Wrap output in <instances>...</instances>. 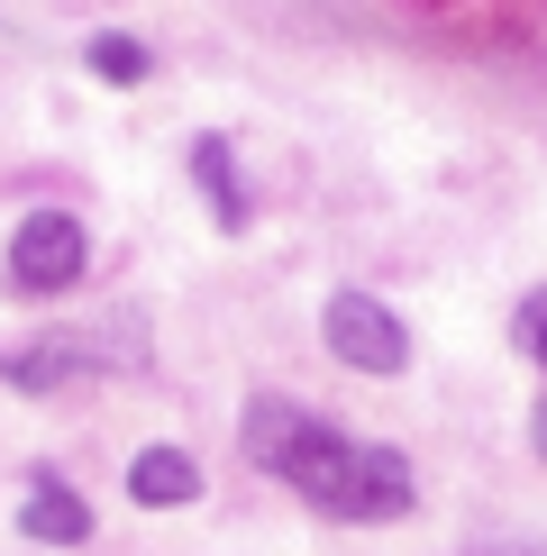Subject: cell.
I'll use <instances>...</instances> for the list:
<instances>
[{"label": "cell", "instance_id": "6da1fadb", "mask_svg": "<svg viewBox=\"0 0 547 556\" xmlns=\"http://www.w3.org/2000/svg\"><path fill=\"white\" fill-rule=\"evenodd\" d=\"M246 456H256L265 475H283L292 493H310L319 511H347V483H356V438H338L329 420H310V410L292 402H246Z\"/></svg>", "mask_w": 547, "mask_h": 556}, {"label": "cell", "instance_id": "7a4b0ae2", "mask_svg": "<svg viewBox=\"0 0 547 556\" xmlns=\"http://www.w3.org/2000/svg\"><path fill=\"white\" fill-rule=\"evenodd\" d=\"M319 338H329V356L356 365V375H402L410 365V329L383 311L374 292H338L329 311H319Z\"/></svg>", "mask_w": 547, "mask_h": 556}, {"label": "cell", "instance_id": "3957f363", "mask_svg": "<svg viewBox=\"0 0 547 556\" xmlns=\"http://www.w3.org/2000/svg\"><path fill=\"white\" fill-rule=\"evenodd\" d=\"M82 256H91V247H82V219L74 211H28L10 228V283L18 292H64L82 274Z\"/></svg>", "mask_w": 547, "mask_h": 556}, {"label": "cell", "instance_id": "277c9868", "mask_svg": "<svg viewBox=\"0 0 547 556\" xmlns=\"http://www.w3.org/2000/svg\"><path fill=\"white\" fill-rule=\"evenodd\" d=\"M402 511H410V466L393 447H356V483L338 520H402Z\"/></svg>", "mask_w": 547, "mask_h": 556}, {"label": "cell", "instance_id": "5b68a950", "mask_svg": "<svg viewBox=\"0 0 547 556\" xmlns=\"http://www.w3.org/2000/svg\"><path fill=\"white\" fill-rule=\"evenodd\" d=\"M18 529H28L37 547H82L91 539V502L64 493V483H37V493L18 502Z\"/></svg>", "mask_w": 547, "mask_h": 556}, {"label": "cell", "instance_id": "8992f818", "mask_svg": "<svg viewBox=\"0 0 547 556\" xmlns=\"http://www.w3.org/2000/svg\"><path fill=\"white\" fill-rule=\"evenodd\" d=\"M128 493L147 502V511H182V502L201 493V475H192V456H182V447H137Z\"/></svg>", "mask_w": 547, "mask_h": 556}, {"label": "cell", "instance_id": "52a82bcc", "mask_svg": "<svg viewBox=\"0 0 547 556\" xmlns=\"http://www.w3.org/2000/svg\"><path fill=\"white\" fill-rule=\"evenodd\" d=\"M82 375H91V346L82 338H28L10 356V383L18 392H55V383H82Z\"/></svg>", "mask_w": 547, "mask_h": 556}, {"label": "cell", "instance_id": "ba28073f", "mask_svg": "<svg viewBox=\"0 0 547 556\" xmlns=\"http://www.w3.org/2000/svg\"><path fill=\"white\" fill-rule=\"evenodd\" d=\"M192 182L211 192L219 228L238 238V228H246V192H238V165H228V137H201V147H192Z\"/></svg>", "mask_w": 547, "mask_h": 556}, {"label": "cell", "instance_id": "9c48e42d", "mask_svg": "<svg viewBox=\"0 0 547 556\" xmlns=\"http://www.w3.org/2000/svg\"><path fill=\"white\" fill-rule=\"evenodd\" d=\"M147 46H137V37H119V28H110V37H91V74H101V83H147Z\"/></svg>", "mask_w": 547, "mask_h": 556}, {"label": "cell", "instance_id": "30bf717a", "mask_svg": "<svg viewBox=\"0 0 547 556\" xmlns=\"http://www.w3.org/2000/svg\"><path fill=\"white\" fill-rule=\"evenodd\" d=\"M530 356L547 365V301H530Z\"/></svg>", "mask_w": 547, "mask_h": 556}, {"label": "cell", "instance_id": "8fae6325", "mask_svg": "<svg viewBox=\"0 0 547 556\" xmlns=\"http://www.w3.org/2000/svg\"><path fill=\"white\" fill-rule=\"evenodd\" d=\"M530 438H538V456H547V402H538V410H530Z\"/></svg>", "mask_w": 547, "mask_h": 556}]
</instances>
